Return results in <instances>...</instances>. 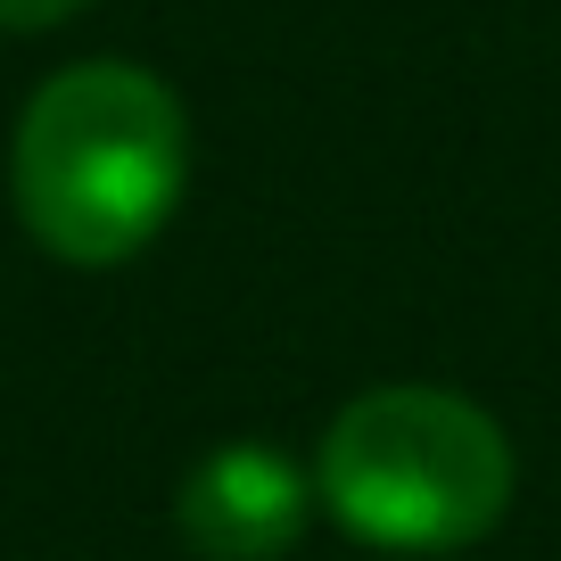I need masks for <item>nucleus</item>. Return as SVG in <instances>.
Listing matches in <instances>:
<instances>
[{
	"instance_id": "f257e3e1",
	"label": "nucleus",
	"mask_w": 561,
	"mask_h": 561,
	"mask_svg": "<svg viewBox=\"0 0 561 561\" xmlns=\"http://www.w3.org/2000/svg\"><path fill=\"white\" fill-rule=\"evenodd\" d=\"M191 182V124L149 67L83 58L25 100L9 140L18 224L58 264H124L165 231Z\"/></svg>"
},
{
	"instance_id": "f03ea898",
	"label": "nucleus",
	"mask_w": 561,
	"mask_h": 561,
	"mask_svg": "<svg viewBox=\"0 0 561 561\" xmlns=\"http://www.w3.org/2000/svg\"><path fill=\"white\" fill-rule=\"evenodd\" d=\"M314 504L380 553H455L504 520L512 446L455 388L388 380L322 430Z\"/></svg>"
},
{
	"instance_id": "7ed1b4c3",
	"label": "nucleus",
	"mask_w": 561,
	"mask_h": 561,
	"mask_svg": "<svg viewBox=\"0 0 561 561\" xmlns=\"http://www.w3.org/2000/svg\"><path fill=\"white\" fill-rule=\"evenodd\" d=\"M314 520V479L264 438L198 455L174 488V528L198 561H280Z\"/></svg>"
},
{
	"instance_id": "20e7f679",
	"label": "nucleus",
	"mask_w": 561,
	"mask_h": 561,
	"mask_svg": "<svg viewBox=\"0 0 561 561\" xmlns=\"http://www.w3.org/2000/svg\"><path fill=\"white\" fill-rule=\"evenodd\" d=\"M91 0H0V34H42V25H67Z\"/></svg>"
}]
</instances>
